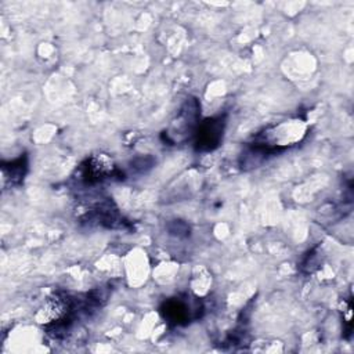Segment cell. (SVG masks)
I'll use <instances>...</instances> for the list:
<instances>
[{
  "mask_svg": "<svg viewBox=\"0 0 354 354\" xmlns=\"http://www.w3.org/2000/svg\"><path fill=\"white\" fill-rule=\"evenodd\" d=\"M225 122L224 118H210L198 124L195 131V145L198 151L209 152L220 145L223 140Z\"/></svg>",
  "mask_w": 354,
  "mask_h": 354,
  "instance_id": "obj_3",
  "label": "cell"
},
{
  "mask_svg": "<svg viewBox=\"0 0 354 354\" xmlns=\"http://www.w3.org/2000/svg\"><path fill=\"white\" fill-rule=\"evenodd\" d=\"M198 113H199V105L198 102L192 98L188 100L181 111L178 112L176 120L171 122L169 130L166 131V138L173 142H181L187 137H189L192 133L196 131L198 127Z\"/></svg>",
  "mask_w": 354,
  "mask_h": 354,
  "instance_id": "obj_2",
  "label": "cell"
},
{
  "mask_svg": "<svg viewBox=\"0 0 354 354\" xmlns=\"http://www.w3.org/2000/svg\"><path fill=\"white\" fill-rule=\"evenodd\" d=\"M306 131L307 126L303 120H286L266 129L256 137L253 145L260 148L264 153H268L278 148L295 145L306 136Z\"/></svg>",
  "mask_w": 354,
  "mask_h": 354,
  "instance_id": "obj_1",
  "label": "cell"
},
{
  "mask_svg": "<svg viewBox=\"0 0 354 354\" xmlns=\"http://www.w3.org/2000/svg\"><path fill=\"white\" fill-rule=\"evenodd\" d=\"M115 173L112 159L105 153H97L90 156L83 166V176L88 183H97L109 178Z\"/></svg>",
  "mask_w": 354,
  "mask_h": 354,
  "instance_id": "obj_4",
  "label": "cell"
},
{
  "mask_svg": "<svg viewBox=\"0 0 354 354\" xmlns=\"http://www.w3.org/2000/svg\"><path fill=\"white\" fill-rule=\"evenodd\" d=\"M189 304L183 301L181 299H171L166 301L162 313L169 322L174 324H185L192 318V310H189Z\"/></svg>",
  "mask_w": 354,
  "mask_h": 354,
  "instance_id": "obj_5",
  "label": "cell"
}]
</instances>
